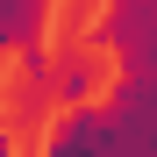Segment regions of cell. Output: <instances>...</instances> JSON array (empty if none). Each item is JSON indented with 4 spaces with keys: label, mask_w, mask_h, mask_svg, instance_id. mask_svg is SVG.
I'll return each instance as SVG.
<instances>
[{
    "label": "cell",
    "mask_w": 157,
    "mask_h": 157,
    "mask_svg": "<svg viewBox=\"0 0 157 157\" xmlns=\"http://www.w3.org/2000/svg\"><path fill=\"white\" fill-rule=\"evenodd\" d=\"M100 157H157V71H107Z\"/></svg>",
    "instance_id": "obj_1"
},
{
    "label": "cell",
    "mask_w": 157,
    "mask_h": 157,
    "mask_svg": "<svg viewBox=\"0 0 157 157\" xmlns=\"http://www.w3.org/2000/svg\"><path fill=\"white\" fill-rule=\"evenodd\" d=\"M86 43L107 50L114 71H157V0H107Z\"/></svg>",
    "instance_id": "obj_2"
},
{
    "label": "cell",
    "mask_w": 157,
    "mask_h": 157,
    "mask_svg": "<svg viewBox=\"0 0 157 157\" xmlns=\"http://www.w3.org/2000/svg\"><path fill=\"white\" fill-rule=\"evenodd\" d=\"M107 50H93V43H71L64 57H50V100L57 107H71V100H100V86H107Z\"/></svg>",
    "instance_id": "obj_3"
},
{
    "label": "cell",
    "mask_w": 157,
    "mask_h": 157,
    "mask_svg": "<svg viewBox=\"0 0 157 157\" xmlns=\"http://www.w3.org/2000/svg\"><path fill=\"white\" fill-rule=\"evenodd\" d=\"M36 157H100V100H71L43 121V150Z\"/></svg>",
    "instance_id": "obj_4"
},
{
    "label": "cell",
    "mask_w": 157,
    "mask_h": 157,
    "mask_svg": "<svg viewBox=\"0 0 157 157\" xmlns=\"http://www.w3.org/2000/svg\"><path fill=\"white\" fill-rule=\"evenodd\" d=\"M50 21H57V0H0V50L50 36Z\"/></svg>",
    "instance_id": "obj_5"
},
{
    "label": "cell",
    "mask_w": 157,
    "mask_h": 157,
    "mask_svg": "<svg viewBox=\"0 0 157 157\" xmlns=\"http://www.w3.org/2000/svg\"><path fill=\"white\" fill-rule=\"evenodd\" d=\"M78 7H93V14H100V7H107V0H78Z\"/></svg>",
    "instance_id": "obj_6"
}]
</instances>
